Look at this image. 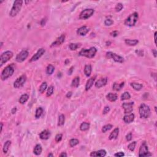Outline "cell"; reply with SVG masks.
<instances>
[{
  "label": "cell",
  "instance_id": "cell-1",
  "mask_svg": "<svg viewBox=\"0 0 157 157\" xmlns=\"http://www.w3.org/2000/svg\"><path fill=\"white\" fill-rule=\"evenodd\" d=\"M96 52L97 49L95 47H92L90 48L89 49H82L79 53V55L80 56H85L88 58H92L95 56Z\"/></svg>",
  "mask_w": 157,
  "mask_h": 157
},
{
  "label": "cell",
  "instance_id": "cell-2",
  "mask_svg": "<svg viewBox=\"0 0 157 157\" xmlns=\"http://www.w3.org/2000/svg\"><path fill=\"white\" fill-rule=\"evenodd\" d=\"M139 112L141 118H147L150 117L151 111L150 107L146 104H142L139 108Z\"/></svg>",
  "mask_w": 157,
  "mask_h": 157
},
{
  "label": "cell",
  "instance_id": "cell-3",
  "mask_svg": "<svg viewBox=\"0 0 157 157\" xmlns=\"http://www.w3.org/2000/svg\"><path fill=\"white\" fill-rule=\"evenodd\" d=\"M22 5H23V1H21V0L15 1L14 3L13 6L12 7L10 12H9L10 16L13 17L17 15L22 9Z\"/></svg>",
  "mask_w": 157,
  "mask_h": 157
},
{
  "label": "cell",
  "instance_id": "cell-4",
  "mask_svg": "<svg viewBox=\"0 0 157 157\" xmlns=\"http://www.w3.org/2000/svg\"><path fill=\"white\" fill-rule=\"evenodd\" d=\"M138 19V14L137 12H134V13L130 15L128 17V18L125 19L124 24L126 26H131H131H134L136 25V23H137Z\"/></svg>",
  "mask_w": 157,
  "mask_h": 157
},
{
  "label": "cell",
  "instance_id": "cell-5",
  "mask_svg": "<svg viewBox=\"0 0 157 157\" xmlns=\"http://www.w3.org/2000/svg\"><path fill=\"white\" fill-rule=\"evenodd\" d=\"M14 72V68H12V66H8L6 67L2 71L1 76V80L5 81V80L8 79L13 75Z\"/></svg>",
  "mask_w": 157,
  "mask_h": 157
},
{
  "label": "cell",
  "instance_id": "cell-6",
  "mask_svg": "<svg viewBox=\"0 0 157 157\" xmlns=\"http://www.w3.org/2000/svg\"><path fill=\"white\" fill-rule=\"evenodd\" d=\"M14 54L11 51H6L1 54L0 57V66L1 67L4 64L7 63L9 60L11 59Z\"/></svg>",
  "mask_w": 157,
  "mask_h": 157
},
{
  "label": "cell",
  "instance_id": "cell-7",
  "mask_svg": "<svg viewBox=\"0 0 157 157\" xmlns=\"http://www.w3.org/2000/svg\"><path fill=\"white\" fill-rule=\"evenodd\" d=\"M152 155L150 153L148 150V146H147V144L146 142L142 144L139 148V157H150Z\"/></svg>",
  "mask_w": 157,
  "mask_h": 157
},
{
  "label": "cell",
  "instance_id": "cell-8",
  "mask_svg": "<svg viewBox=\"0 0 157 157\" xmlns=\"http://www.w3.org/2000/svg\"><path fill=\"white\" fill-rule=\"evenodd\" d=\"M95 10L93 9H86L82 10L79 15V19L81 20H86L89 19L93 15Z\"/></svg>",
  "mask_w": 157,
  "mask_h": 157
},
{
  "label": "cell",
  "instance_id": "cell-9",
  "mask_svg": "<svg viewBox=\"0 0 157 157\" xmlns=\"http://www.w3.org/2000/svg\"><path fill=\"white\" fill-rule=\"evenodd\" d=\"M106 57L107 58H112V59L114 60V61L117 62V63H122L124 62V58L122 56L117 55L116 53H113V52H107Z\"/></svg>",
  "mask_w": 157,
  "mask_h": 157
},
{
  "label": "cell",
  "instance_id": "cell-10",
  "mask_svg": "<svg viewBox=\"0 0 157 157\" xmlns=\"http://www.w3.org/2000/svg\"><path fill=\"white\" fill-rule=\"evenodd\" d=\"M26 76L25 75H22L19 77L18 79H16L14 83V86L15 88H20L24 85L25 83L26 82Z\"/></svg>",
  "mask_w": 157,
  "mask_h": 157
},
{
  "label": "cell",
  "instance_id": "cell-11",
  "mask_svg": "<svg viewBox=\"0 0 157 157\" xmlns=\"http://www.w3.org/2000/svg\"><path fill=\"white\" fill-rule=\"evenodd\" d=\"M28 56V52L26 50H24V51H21L17 55L15 58V60L19 63H22L27 58Z\"/></svg>",
  "mask_w": 157,
  "mask_h": 157
},
{
  "label": "cell",
  "instance_id": "cell-12",
  "mask_svg": "<svg viewBox=\"0 0 157 157\" xmlns=\"http://www.w3.org/2000/svg\"><path fill=\"white\" fill-rule=\"evenodd\" d=\"M133 106H134V102H124L122 104V107L124 109V112L125 114H128L131 113L133 110Z\"/></svg>",
  "mask_w": 157,
  "mask_h": 157
},
{
  "label": "cell",
  "instance_id": "cell-13",
  "mask_svg": "<svg viewBox=\"0 0 157 157\" xmlns=\"http://www.w3.org/2000/svg\"><path fill=\"white\" fill-rule=\"evenodd\" d=\"M45 52H46L45 49H39V50L38 51V52H36L35 55L32 56V58H31V60H30V62L31 63V62H34V61H36L38 60H39V58H40L44 55V54Z\"/></svg>",
  "mask_w": 157,
  "mask_h": 157
},
{
  "label": "cell",
  "instance_id": "cell-14",
  "mask_svg": "<svg viewBox=\"0 0 157 157\" xmlns=\"http://www.w3.org/2000/svg\"><path fill=\"white\" fill-rule=\"evenodd\" d=\"M65 36L64 35H61L59 37V38H58L57 39H56L55 41H54L53 42H52V45H51V47H56V46H58L62 44L63 43L65 42Z\"/></svg>",
  "mask_w": 157,
  "mask_h": 157
},
{
  "label": "cell",
  "instance_id": "cell-15",
  "mask_svg": "<svg viewBox=\"0 0 157 157\" xmlns=\"http://www.w3.org/2000/svg\"><path fill=\"white\" fill-rule=\"evenodd\" d=\"M107 78H101V79L96 81V82L95 83V86L96 88H100L102 86H105L107 84Z\"/></svg>",
  "mask_w": 157,
  "mask_h": 157
},
{
  "label": "cell",
  "instance_id": "cell-16",
  "mask_svg": "<svg viewBox=\"0 0 157 157\" xmlns=\"http://www.w3.org/2000/svg\"><path fill=\"white\" fill-rule=\"evenodd\" d=\"M89 30V28L87 27L86 26H82L77 30V34L78 35H80V36H85L88 33Z\"/></svg>",
  "mask_w": 157,
  "mask_h": 157
},
{
  "label": "cell",
  "instance_id": "cell-17",
  "mask_svg": "<svg viewBox=\"0 0 157 157\" xmlns=\"http://www.w3.org/2000/svg\"><path fill=\"white\" fill-rule=\"evenodd\" d=\"M106 155V151L105 150H98V151L92 152L90 153V157H104Z\"/></svg>",
  "mask_w": 157,
  "mask_h": 157
},
{
  "label": "cell",
  "instance_id": "cell-18",
  "mask_svg": "<svg viewBox=\"0 0 157 157\" xmlns=\"http://www.w3.org/2000/svg\"><path fill=\"white\" fill-rule=\"evenodd\" d=\"M50 136H51V133H50V131L47 130H44L39 134V137L43 140L48 139L50 137Z\"/></svg>",
  "mask_w": 157,
  "mask_h": 157
},
{
  "label": "cell",
  "instance_id": "cell-19",
  "mask_svg": "<svg viewBox=\"0 0 157 157\" xmlns=\"http://www.w3.org/2000/svg\"><path fill=\"white\" fill-rule=\"evenodd\" d=\"M134 120V114H130L129 115H126L124 116L123 117V121L126 123H130L133 122Z\"/></svg>",
  "mask_w": 157,
  "mask_h": 157
},
{
  "label": "cell",
  "instance_id": "cell-20",
  "mask_svg": "<svg viewBox=\"0 0 157 157\" xmlns=\"http://www.w3.org/2000/svg\"><path fill=\"white\" fill-rule=\"evenodd\" d=\"M118 134H119V128H116L113 130V131L111 133V134L109 136V140H113L117 139L118 137Z\"/></svg>",
  "mask_w": 157,
  "mask_h": 157
},
{
  "label": "cell",
  "instance_id": "cell-21",
  "mask_svg": "<svg viewBox=\"0 0 157 157\" xmlns=\"http://www.w3.org/2000/svg\"><path fill=\"white\" fill-rule=\"evenodd\" d=\"M95 77H91L87 81L86 85H85V90L88 91L91 88V86H93L94 82H95Z\"/></svg>",
  "mask_w": 157,
  "mask_h": 157
},
{
  "label": "cell",
  "instance_id": "cell-22",
  "mask_svg": "<svg viewBox=\"0 0 157 157\" xmlns=\"http://www.w3.org/2000/svg\"><path fill=\"white\" fill-rule=\"evenodd\" d=\"M106 98L111 102H114L117 100L118 96L116 93H109L106 95Z\"/></svg>",
  "mask_w": 157,
  "mask_h": 157
},
{
  "label": "cell",
  "instance_id": "cell-23",
  "mask_svg": "<svg viewBox=\"0 0 157 157\" xmlns=\"http://www.w3.org/2000/svg\"><path fill=\"white\" fill-rule=\"evenodd\" d=\"M125 42L130 46H135L138 44L139 41L136 39H125Z\"/></svg>",
  "mask_w": 157,
  "mask_h": 157
},
{
  "label": "cell",
  "instance_id": "cell-24",
  "mask_svg": "<svg viewBox=\"0 0 157 157\" xmlns=\"http://www.w3.org/2000/svg\"><path fill=\"white\" fill-rule=\"evenodd\" d=\"M91 71H92L91 66L90 65H85V68H84V73L86 77H89L91 75Z\"/></svg>",
  "mask_w": 157,
  "mask_h": 157
},
{
  "label": "cell",
  "instance_id": "cell-25",
  "mask_svg": "<svg viewBox=\"0 0 157 157\" xmlns=\"http://www.w3.org/2000/svg\"><path fill=\"white\" fill-rule=\"evenodd\" d=\"M42 146H41L40 144H37V145L35 146V148H34L33 152L35 155H41V153H42Z\"/></svg>",
  "mask_w": 157,
  "mask_h": 157
},
{
  "label": "cell",
  "instance_id": "cell-26",
  "mask_svg": "<svg viewBox=\"0 0 157 157\" xmlns=\"http://www.w3.org/2000/svg\"><path fill=\"white\" fill-rule=\"evenodd\" d=\"M131 86L133 87V88L134 90L136 91H139L142 88L143 85L141 84H139V83H135V82H133V83H131Z\"/></svg>",
  "mask_w": 157,
  "mask_h": 157
},
{
  "label": "cell",
  "instance_id": "cell-27",
  "mask_svg": "<svg viewBox=\"0 0 157 157\" xmlns=\"http://www.w3.org/2000/svg\"><path fill=\"white\" fill-rule=\"evenodd\" d=\"M124 84H125L124 82H122L121 84H117V83H114V85H113V86H112L113 90H115V91L121 90L122 88L123 87Z\"/></svg>",
  "mask_w": 157,
  "mask_h": 157
},
{
  "label": "cell",
  "instance_id": "cell-28",
  "mask_svg": "<svg viewBox=\"0 0 157 157\" xmlns=\"http://www.w3.org/2000/svg\"><path fill=\"white\" fill-rule=\"evenodd\" d=\"M28 98H29V96L27 94H23V95H22L20 96L19 101L20 104H25V102H26V101L28 100Z\"/></svg>",
  "mask_w": 157,
  "mask_h": 157
},
{
  "label": "cell",
  "instance_id": "cell-29",
  "mask_svg": "<svg viewBox=\"0 0 157 157\" xmlns=\"http://www.w3.org/2000/svg\"><path fill=\"white\" fill-rule=\"evenodd\" d=\"M90 128V123L87 122H83L80 126V130L82 131L88 130Z\"/></svg>",
  "mask_w": 157,
  "mask_h": 157
},
{
  "label": "cell",
  "instance_id": "cell-30",
  "mask_svg": "<svg viewBox=\"0 0 157 157\" xmlns=\"http://www.w3.org/2000/svg\"><path fill=\"white\" fill-rule=\"evenodd\" d=\"M10 145H11V141H7L5 142V144H4V147H3V152H4V153H7Z\"/></svg>",
  "mask_w": 157,
  "mask_h": 157
},
{
  "label": "cell",
  "instance_id": "cell-31",
  "mask_svg": "<svg viewBox=\"0 0 157 157\" xmlns=\"http://www.w3.org/2000/svg\"><path fill=\"white\" fill-rule=\"evenodd\" d=\"M65 117L63 114H61L58 117V126H63L65 123Z\"/></svg>",
  "mask_w": 157,
  "mask_h": 157
},
{
  "label": "cell",
  "instance_id": "cell-32",
  "mask_svg": "<svg viewBox=\"0 0 157 157\" xmlns=\"http://www.w3.org/2000/svg\"><path fill=\"white\" fill-rule=\"evenodd\" d=\"M54 71H55V68H54L53 65H48L46 69V73L48 75H51V74H52L53 72H54Z\"/></svg>",
  "mask_w": 157,
  "mask_h": 157
},
{
  "label": "cell",
  "instance_id": "cell-33",
  "mask_svg": "<svg viewBox=\"0 0 157 157\" xmlns=\"http://www.w3.org/2000/svg\"><path fill=\"white\" fill-rule=\"evenodd\" d=\"M79 83H80V78L79 77H76L72 80L71 85H72V86H74V87L77 88V87H78L79 85Z\"/></svg>",
  "mask_w": 157,
  "mask_h": 157
},
{
  "label": "cell",
  "instance_id": "cell-34",
  "mask_svg": "<svg viewBox=\"0 0 157 157\" xmlns=\"http://www.w3.org/2000/svg\"><path fill=\"white\" fill-rule=\"evenodd\" d=\"M44 112V110L42 107H38L36 111V114H35V117L36 118H39L41 117Z\"/></svg>",
  "mask_w": 157,
  "mask_h": 157
},
{
  "label": "cell",
  "instance_id": "cell-35",
  "mask_svg": "<svg viewBox=\"0 0 157 157\" xmlns=\"http://www.w3.org/2000/svg\"><path fill=\"white\" fill-rule=\"evenodd\" d=\"M80 47H81V44L78 43H71L69 46V48L71 51H76Z\"/></svg>",
  "mask_w": 157,
  "mask_h": 157
},
{
  "label": "cell",
  "instance_id": "cell-36",
  "mask_svg": "<svg viewBox=\"0 0 157 157\" xmlns=\"http://www.w3.org/2000/svg\"><path fill=\"white\" fill-rule=\"evenodd\" d=\"M47 87V82H43V83L41 85L40 87H39V92H40L41 93H43L45 91H46V90Z\"/></svg>",
  "mask_w": 157,
  "mask_h": 157
},
{
  "label": "cell",
  "instance_id": "cell-37",
  "mask_svg": "<svg viewBox=\"0 0 157 157\" xmlns=\"http://www.w3.org/2000/svg\"><path fill=\"white\" fill-rule=\"evenodd\" d=\"M79 141L77 139H71L69 141V146H70V147H73L74 146H77V144H79Z\"/></svg>",
  "mask_w": 157,
  "mask_h": 157
},
{
  "label": "cell",
  "instance_id": "cell-38",
  "mask_svg": "<svg viewBox=\"0 0 157 157\" xmlns=\"http://www.w3.org/2000/svg\"><path fill=\"white\" fill-rule=\"evenodd\" d=\"M113 127V126L111 124H108V125H104V127H102V133H106L107 131H109L110 130L112 129V128Z\"/></svg>",
  "mask_w": 157,
  "mask_h": 157
},
{
  "label": "cell",
  "instance_id": "cell-39",
  "mask_svg": "<svg viewBox=\"0 0 157 157\" xmlns=\"http://www.w3.org/2000/svg\"><path fill=\"white\" fill-rule=\"evenodd\" d=\"M131 98V95L128 92H125L122 95L121 100H127Z\"/></svg>",
  "mask_w": 157,
  "mask_h": 157
},
{
  "label": "cell",
  "instance_id": "cell-40",
  "mask_svg": "<svg viewBox=\"0 0 157 157\" xmlns=\"http://www.w3.org/2000/svg\"><path fill=\"white\" fill-rule=\"evenodd\" d=\"M53 91H54V87L52 85H51V86H49V88L47 89V91L46 93L47 96L49 97L52 96L53 93Z\"/></svg>",
  "mask_w": 157,
  "mask_h": 157
},
{
  "label": "cell",
  "instance_id": "cell-41",
  "mask_svg": "<svg viewBox=\"0 0 157 157\" xmlns=\"http://www.w3.org/2000/svg\"><path fill=\"white\" fill-rule=\"evenodd\" d=\"M136 146V142L134 141L129 144L128 146V148L130 151L133 152L134 150V149H135Z\"/></svg>",
  "mask_w": 157,
  "mask_h": 157
},
{
  "label": "cell",
  "instance_id": "cell-42",
  "mask_svg": "<svg viewBox=\"0 0 157 157\" xmlns=\"http://www.w3.org/2000/svg\"><path fill=\"white\" fill-rule=\"evenodd\" d=\"M123 5L122 4V3H118L117 5H116V6H115V11L117 12H120L123 9Z\"/></svg>",
  "mask_w": 157,
  "mask_h": 157
},
{
  "label": "cell",
  "instance_id": "cell-43",
  "mask_svg": "<svg viewBox=\"0 0 157 157\" xmlns=\"http://www.w3.org/2000/svg\"><path fill=\"white\" fill-rule=\"evenodd\" d=\"M113 23H114V21L110 19H106V20L104 21V24H105L106 26H111Z\"/></svg>",
  "mask_w": 157,
  "mask_h": 157
},
{
  "label": "cell",
  "instance_id": "cell-44",
  "mask_svg": "<svg viewBox=\"0 0 157 157\" xmlns=\"http://www.w3.org/2000/svg\"><path fill=\"white\" fill-rule=\"evenodd\" d=\"M62 137H63V135L62 134H56V136H55V141L56 142H59L61 141Z\"/></svg>",
  "mask_w": 157,
  "mask_h": 157
},
{
  "label": "cell",
  "instance_id": "cell-45",
  "mask_svg": "<svg viewBox=\"0 0 157 157\" xmlns=\"http://www.w3.org/2000/svg\"><path fill=\"white\" fill-rule=\"evenodd\" d=\"M132 137H132V134H131V133H128V134L126 136V139H127V141H131Z\"/></svg>",
  "mask_w": 157,
  "mask_h": 157
},
{
  "label": "cell",
  "instance_id": "cell-46",
  "mask_svg": "<svg viewBox=\"0 0 157 157\" xmlns=\"http://www.w3.org/2000/svg\"><path fill=\"white\" fill-rule=\"evenodd\" d=\"M110 111V108L109 106H106L104 108V110L102 111V113L103 114H106L109 112Z\"/></svg>",
  "mask_w": 157,
  "mask_h": 157
},
{
  "label": "cell",
  "instance_id": "cell-47",
  "mask_svg": "<svg viewBox=\"0 0 157 157\" xmlns=\"http://www.w3.org/2000/svg\"><path fill=\"white\" fill-rule=\"evenodd\" d=\"M114 156L117 157H123V156H125V154H124V153L122 152H120L115 153V154L114 155Z\"/></svg>",
  "mask_w": 157,
  "mask_h": 157
},
{
  "label": "cell",
  "instance_id": "cell-48",
  "mask_svg": "<svg viewBox=\"0 0 157 157\" xmlns=\"http://www.w3.org/2000/svg\"><path fill=\"white\" fill-rule=\"evenodd\" d=\"M118 32L117 31H114L113 32H112L111 33V35L113 37H116V36H118Z\"/></svg>",
  "mask_w": 157,
  "mask_h": 157
},
{
  "label": "cell",
  "instance_id": "cell-49",
  "mask_svg": "<svg viewBox=\"0 0 157 157\" xmlns=\"http://www.w3.org/2000/svg\"><path fill=\"white\" fill-rule=\"evenodd\" d=\"M72 91H69V92L66 94V96L68 98H70L71 96H72Z\"/></svg>",
  "mask_w": 157,
  "mask_h": 157
},
{
  "label": "cell",
  "instance_id": "cell-50",
  "mask_svg": "<svg viewBox=\"0 0 157 157\" xmlns=\"http://www.w3.org/2000/svg\"><path fill=\"white\" fill-rule=\"evenodd\" d=\"M46 19H42L41 20V25H42V26H44L46 25Z\"/></svg>",
  "mask_w": 157,
  "mask_h": 157
},
{
  "label": "cell",
  "instance_id": "cell-51",
  "mask_svg": "<svg viewBox=\"0 0 157 157\" xmlns=\"http://www.w3.org/2000/svg\"><path fill=\"white\" fill-rule=\"evenodd\" d=\"M16 112H17V107H15L12 108V111H11V112L12 114H15Z\"/></svg>",
  "mask_w": 157,
  "mask_h": 157
},
{
  "label": "cell",
  "instance_id": "cell-52",
  "mask_svg": "<svg viewBox=\"0 0 157 157\" xmlns=\"http://www.w3.org/2000/svg\"><path fill=\"white\" fill-rule=\"evenodd\" d=\"M60 156L61 157H67V154L65 152H63V153H61L60 155Z\"/></svg>",
  "mask_w": 157,
  "mask_h": 157
},
{
  "label": "cell",
  "instance_id": "cell-53",
  "mask_svg": "<svg viewBox=\"0 0 157 157\" xmlns=\"http://www.w3.org/2000/svg\"><path fill=\"white\" fill-rule=\"evenodd\" d=\"M152 52L153 53V55H154L155 57H157V51H156L155 49H153L152 51Z\"/></svg>",
  "mask_w": 157,
  "mask_h": 157
},
{
  "label": "cell",
  "instance_id": "cell-54",
  "mask_svg": "<svg viewBox=\"0 0 157 157\" xmlns=\"http://www.w3.org/2000/svg\"><path fill=\"white\" fill-rule=\"evenodd\" d=\"M156 36H157V32H155L154 34V39H155V43L157 44V38H156Z\"/></svg>",
  "mask_w": 157,
  "mask_h": 157
},
{
  "label": "cell",
  "instance_id": "cell-55",
  "mask_svg": "<svg viewBox=\"0 0 157 157\" xmlns=\"http://www.w3.org/2000/svg\"><path fill=\"white\" fill-rule=\"evenodd\" d=\"M3 128V123H1V132H2Z\"/></svg>",
  "mask_w": 157,
  "mask_h": 157
},
{
  "label": "cell",
  "instance_id": "cell-56",
  "mask_svg": "<svg viewBox=\"0 0 157 157\" xmlns=\"http://www.w3.org/2000/svg\"><path fill=\"white\" fill-rule=\"evenodd\" d=\"M48 157H53V155L52 154V153H50V154L48 155Z\"/></svg>",
  "mask_w": 157,
  "mask_h": 157
},
{
  "label": "cell",
  "instance_id": "cell-57",
  "mask_svg": "<svg viewBox=\"0 0 157 157\" xmlns=\"http://www.w3.org/2000/svg\"><path fill=\"white\" fill-rule=\"evenodd\" d=\"M3 42H1V47L3 46Z\"/></svg>",
  "mask_w": 157,
  "mask_h": 157
},
{
  "label": "cell",
  "instance_id": "cell-58",
  "mask_svg": "<svg viewBox=\"0 0 157 157\" xmlns=\"http://www.w3.org/2000/svg\"><path fill=\"white\" fill-rule=\"evenodd\" d=\"M155 112H157V107H155Z\"/></svg>",
  "mask_w": 157,
  "mask_h": 157
}]
</instances>
